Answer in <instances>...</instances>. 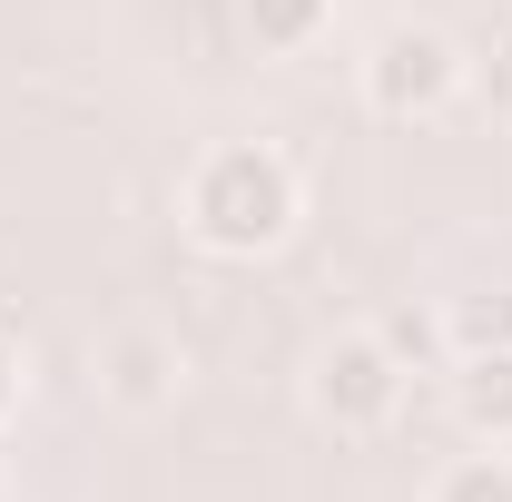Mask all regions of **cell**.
<instances>
[{
	"label": "cell",
	"instance_id": "1",
	"mask_svg": "<svg viewBox=\"0 0 512 502\" xmlns=\"http://www.w3.org/2000/svg\"><path fill=\"white\" fill-rule=\"evenodd\" d=\"M178 217H188V237L207 256H266V247H286V227H296V168L266 138H227V148H207L188 168Z\"/></svg>",
	"mask_w": 512,
	"mask_h": 502
},
{
	"label": "cell",
	"instance_id": "2",
	"mask_svg": "<svg viewBox=\"0 0 512 502\" xmlns=\"http://www.w3.org/2000/svg\"><path fill=\"white\" fill-rule=\"evenodd\" d=\"M404 355L384 345L375 325H355V335H335L316 355V375H306V404H316V424H335V434H384L394 414H404Z\"/></svg>",
	"mask_w": 512,
	"mask_h": 502
},
{
	"label": "cell",
	"instance_id": "3",
	"mask_svg": "<svg viewBox=\"0 0 512 502\" xmlns=\"http://www.w3.org/2000/svg\"><path fill=\"white\" fill-rule=\"evenodd\" d=\"M453 89H463V50L444 30H424V20L384 30L375 60H365V99L384 119H434V109H453Z\"/></svg>",
	"mask_w": 512,
	"mask_h": 502
},
{
	"label": "cell",
	"instance_id": "4",
	"mask_svg": "<svg viewBox=\"0 0 512 502\" xmlns=\"http://www.w3.org/2000/svg\"><path fill=\"white\" fill-rule=\"evenodd\" d=\"M188 375V355H178V335H158V325H119L109 345H99V384H109V404L128 414H158L168 394Z\"/></svg>",
	"mask_w": 512,
	"mask_h": 502
},
{
	"label": "cell",
	"instance_id": "5",
	"mask_svg": "<svg viewBox=\"0 0 512 502\" xmlns=\"http://www.w3.org/2000/svg\"><path fill=\"white\" fill-rule=\"evenodd\" d=\"M453 414H463L473 443H512V345L453 355Z\"/></svg>",
	"mask_w": 512,
	"mask_h": 502
},
{
	"label": "cell",
	"instance_id": "6",
	"mask_svg": "<svg viewBox=\"0 0 512 502\" xmlns=\"http://www.w3.org/2000/svg\"><path fill=\"white\" fill-rule=\"evenodd\" d=\"M444 345L453 355H493V345H512V296L493 286V296H453L444 306Z\"/></svg>",
	"mask_w": 512,
	"mask_h": 502
},
{
	"label": "cell",
	"instance_id": "7",
	"mask_svg": "<svg viewBox=\"0 0 512 502\" xmlns=\"http://www.w3.org/2000/svg\"><path fill=\"white\" fill-rule=\"evenodd\" d=\"M434 502H512V453H503V443H483V453H463V463H444V483H434Z\"/></svg>",
	"mask_w": 512,
	"mask_h": 502
},
{
	"label": "cell",
	"instance_id": "8",
	"mask_svg": "<svg viewBox=\"0 0 512 502\" xmlns=\"http://www.w3.org/2000/svg\"><path fill=\"white\" fill-rule=\"evenodd\" d=\"M316 20H325V0H247L256 50H306V40H316Z\"/></svg>",
	"mask_w": 512,
	"mask_h": 502
},
{
	"label": "cell",
	"instance_id": "9",
	"mask_svg": "<svg viewBox=\"0 0 512 502\" xmlns=\"http://www.w3.org/2000/svg\"><path fill=\"white\" fill-rule=\"evenodd\" d=\"M375 335H384V345H394V355H404V365H424V355H434V335H444V325H434V315H414V306H404V315H384Z\"/></svg>",
	"mask_w": 512,
	"mask_h": 502
},
{
	"label": "cell",
	"instance_id": "10",
	"mask_svg": "<svg viewBox=\"0 0 512 502\" xmlns=\"http://www.w3.org/2000/svg\"><path fill=\"white\" fill-rule=\"evenodd\" d=\"M10 404H20V345L0 335V414H10Z\"/></svg>",
	"mask_w": 512,
	"mask_h": 502
}]
</instances>
